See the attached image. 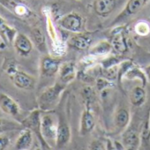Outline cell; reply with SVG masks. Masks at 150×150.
<instances>
[{"mask_svg": "<svg viewBox=\"0 0 150 150\" xmlns=\"http://www.w3.org/2000/svg\"><path fill=\"white\" fill-rule=\"evenodd\" d=\"M0 3L18 17L27 18L31 14L29 8L21 0H0Z\"/></svg>", "mask_w": 150, "mask_h": 150, "instance_id": "5b68a950", "label": "cell"}, {"mask_svg": "<svg viewBox=\"0 0 150 150\" xmlns=\"http://www.w3.org/2000/svg\"><path fill=\"white\" fill-rule=\"evenodd\" d=\"M58 122L59 120L52 114H45L41 117V133L50 146H56Z\"/></svg>", "mask_w": 150, "mask_h": 150, "instance_id": "7a4b0ae2", "label": "cell"}, {"mask_svg": "<svg viewBox=\"0 0 150 150\" xmlns=\"http://www.w3.org/2000/svg\"><path fill=\"white\" fill-rule=\"evenodd\" d=\"M130 121V113L126 109H119L115 115V125L119 129L125 128Z\"/></svg>", "mask_w": 150, "mask_h": 150, "instance_id": "ac0fdd59", "label": "cell"}, {"mask_svg": "<svg viewBox=\"0 0 150 150\" xmlns=\"http://www.w3.org/2000/svg\"><path fill=\"white\" fill-rule=\"evenodd\" d=\"M17 35L16 30L10 27L6 22H5L1 18H0V38L6 44L9 45L13 43V41Z\"/></svg>", "mask_w": 150, "mask_h": 150, "instance_id": "4fadbf2b", "label": "cell"}, {"mask_svg": "<svg viewBox=\"0 0 150 150\" xmlns=\"http://www.w3.org/2000/svg\"><path fill=\"white\" fill-rule=\"evenodd\" d=\"M149 125H150V120H149Z\"/></svg>", "mask_w": 150, "mask_h": 150, "instance_id": "1f68e13d", "label": "cell"}, {"mask_svg": "<svg viewBox=\"0 0 150 150\" xmlns=\"http://www.w3.org/2000/svg\"><path fill=\"white\" fill-rule=\"evenodd\" d=\"M146 73H147L148 79H149V81H150V65L146 67Z\"/></svg>", "mask_w": 150, "mask_h": 150, "instance_id": "f546056e", "label": "cell"}, {"mask_svg": "<svg viewBox=\"0 0 150 150\" xmlns=\"http://www.w3.org/2000/svg\"><path fill=\"white\" fill-rule=\"evenodd\" d=\"M59 25L66 31L71 33H80L82 31L83 20L80 14L76 13H71L62 17V19L59 21Z\"/></svg>", "mask_w": 150, "mask_h": 150, "instance_id": "3957f363", "label": "cell"}, {"mask_svg": "<svg viewBox=\"0 0 150 150\" xmlns=\"http://www.w3.org/2000/svg\"><path fill=\"white\" fill-rule=\"evenodd\" d=\"M70 139H71L70 126L63 118H59L57 133V139H56L57 148L60 149V148L64 147L69 143Z\"/></svg>", "mask_w": 150, "mask_h": 150, "instance_id": "ba28073f", "label": "cell"}, {"mask_svg": "<svg viewBox=\"0 0 150 150\" xmlns=\"http://www.w3.org/2000/svg\"><path fill=\"white\" fill-rule=\"evenodd\" d=\"M111 45H112L113 50H115L117 52H119V53H125L128 50L125 38L121 33L114 35L112 42H111Z\"/></svg>", "mask_w": 150, "mask_h": 150, "instance_id": "d6986e66", "label": "cell"}, {"mask_svg": "<svg viewBox=\"0 0 150 150\" xmlns=\"http://www.w3.org/2000/svg\"><path fill=\"white\" fill-rule=\"evenodd\" d=\"M146 100V91L141 87H135L130 93V102L133 106H140Z\"/></svg>", "mask_w": 150, "mask_h": 150, "instance_id": "e0dca14e", "label": "cell"}, {"mask_svg": "<svg viewBox=\"0 0 150 150\" xmlns=\"http://www.w3.org/2000/svg\"><path fill=\"white\" fill-rule=\"evenodd\" d=\"M59 79L60 81L64 84L71 81L76 75V66L72 62H66L64 64H61L59 71Z\"/></svg>", "mask_w": 150, "mask_h": 150, "instance_id": "8fae6325", "label": "cell"}, {"mask_svg": "<svg viewBox=\"0 0 150 150\" xmlns=\"http://www.w3.org/2000/svg\"><path fill=\"white\" fill-rule=\"evenodd\" d=\"M96 120L94 115L90 112L89 110H85L82 112L81 117V125H80V133L84 136L91 132L95 127Z\"/></svg>", "mask_w": 150, "mask_h": 150, "instance_id": "7c38bea8", "label": "cell"}, {"mask_svg": "<svg viewBox=\"0 0 150 150\" xmlns=\"http://www.w3.org/2000/svg\"><path fill=\"white\" fill-rule=\"evenodd\" d=\"M13 44L17 53L23 57L28 56L33 50L31 40L24 34H17Z\"/></svg>", "mask_w": 150, "mask_h": 150, "instance_id": "52a82bcc", "label": "cell"}, {"mask_svg": "<svg viewBox=\"0 0 150 150\" xmlns=\"http://www.w3.org/2000/svg\"><path fill=\"white\" fill-rule=\"evenodd\" d=\"M0 110L12 117L18 116L21 111L20 105L16 101L5 93H0Z\"/></svg>", "mask_w": 150, "mask_h": 150, "instance_id": "8992f818", "label": "cell"}, {"mask_svg": "<svg viewBox=\"0 0 150 150\" xmlns=\"http://www.w3.org/2000/svg\"><path fill=\"white\" fill-rule=\"evenodd\" d=\"M10 143V139L7 136H0V150H5Z\"/></svg>", "mask_w": 150, "mask_h": 150, "instance_id": "83f0119b", "label": "cell"}, {"mask_svg": "<svg viewBox=\"0 0 150 150\" xmlns=\"http://www.w3.org/2000/svg\"><path fill=\"white\" fill-rule=\"evenodd\" d=\"M33 144V133L28 128L23 129L15 141L14 147L16 150H28Z\"/></svg>", "mask_w": 150, "mask_h": 150, "instance_id": "30bf717a", "label": "cell"}, {"mask_svg": "<svg viewBox=\"0 0 150 150\" xmlns=\"http://www.w3.org/2000/svg\"><path fill=\"white\" fill-rule=\"evenodd\" d=\"M61 65V61L49 56L43 57L41 60V71L44 76H53L58 72Z\"/></svg>", "mask_w": 150, "mask_h": 150, "instance_id": "9c48e42d", "label": "cell"}, {"mask_svg": "<svg viewBox=\"0 0 150 150\" xmlns=\"http://www.w3.org/2000/svg\"><path fill=\"white\" fill-rule=\"evenodd\" d=\"M111 50H113V48L110 43L107 42H101L93 47V49L91 50V54L96 56H103L110 53Z\"/></svg>", "mask_w": 150, "mask_h": 150, "instance_id": "44dd1931", "label": "cell"}, {"mask_svg": "<svg viewBox=\"0 0 150 150\" xmlns=\"http://www.w3.org/2000/svg\"><path fill=\"white\" fill-rule=\"evenodd\" d=\"M32 35H33V39H34V42L36 45V47L38 48V50H40L42 52H43L46 49V44H45V37H44L43 34L42 33V31L38 28H35L33 30Z\"/></svg>", "mask_w": 150, "mask_h": 150, "instance_id": "603a6c76", "label": "cell"}, {"mask_svg": "<svg viewBox=\"0 0 150 150\" xmlns=\"http://www.w3.org/2000/svg\"><path fill=\"white\" fill-rule=\"evenodd\" d=\"M89 150H107V146L103 141L95 139L90 143Z\"/></svg>", "mask_w": 150, "mask_h": 150, "instance_id": "d4e9b609", "label": "cell"}, {"mask_svg": "<svg viewBox=\"0 0 150 150\" xmlns=\"http://www.w3.org/2000/svg\"><path fill=\"white\" fill-rule=\"evenodd\" d=\"M18 71L19 70H18V68H17V66H16V64L14 63H10V64H6V73L10 76V78L13 77Z\"/></svg>", "mask_w": 150, "mask_h": 150, "instance_id": "4316f807", "label": "cell"}, {"mask_svg": "<svg viewBox=\"0 0 150 150\" xmlns=\"http://www.w3.org/2000/svg\"><path fill=\"white\" fill-rule=\"evenodd\" d=\"M11 79L16 88L23 90H31L35 85V79L22 71H18Z\"/></svg>", "mask_w": 150, "mask_h": 150, "instance_id": "277c9868", "label": "cell"}, {"mask_svg": "<svg viewBox=\"0 0 150 150\" xmlns=\"http://www.w3.org/2000/svg\"><path fill=\"white\" fill-rule=\"evenodd\" d=\"M64 86L56 84L45 89L38 98V105L42 110L48 111L52 110L57 103L60 95L64 90Z\"/></svg>", "mask_w": 150, "mask_h": 150, "instance_id": "6da1fadb", "label": "cell"}, {"mask_svg": "<svg viewBox=\"0 0 150 150\" xmlns=\"http://www.w3.org/2000/svg\"><path fill=\"white\" fill-rule=\"evenodd\" d=\"M107 150H125L124 145L118 141H111L110 139L107 140Z\"/></svg>", "mask_w": 150, "mask_h": 150, "instance_id": "484cf974", "label": "cell"}, {"mask_svg": "<svg viewBox=\"0 0 150 150\" xmlns=\"http://www.w3.org/2000/svg\"><path fill=\"white\" fill-rule=\"evenodd\" d=\"M116 6V0H96L94 3L95 12L101 16L110 13Z\"/></svg>", "mask_w": 150, "mask_h": 150, "instance_id": "5bb4252c", "label": "cell"}, {"mask_svg": "<svg viewBox=\"0 0 150 150\" xmlns=\"http://www.w3.org/2000/svg\"><path fill=\"white\" fill-rule=\"evenodd\" d=\"M91 42L92 40L89 36L78 35H74L70 38L69 44L77 50H87L90 46Z\"/></svg>", "mask_w": 150, "mask_h": 150, "instance_id": "9a60e30c", "label": "cell"}, {"mask_svg": "<svg viewBox=\"0 0 150 150\" xmlns=\"http://www.w3.org/2000/svg\"><path fill=\"white\" fill-rule=\"evenodd\" d=\"M139 136L134 131H127L123 136V143L127 147L137 148L139 145Z\"/></svg>", "mask_w": 150, "mask_h": 150, "instance_id": "ffe728a7", "label": "cell"}, {"mask_svg": "<svg viewBox=\"0 0 150 150\" xmlns=\"http://www.w3.org/2000/svg\"><path fill=\"white\" fill-rule=\"evenodd\" d=\"M146 1L147 0H129L123 14L125 16H132L138 13L145 6Z\"/></svg>", "mask_w": 150, "mask_h": 150, "instance_id": "2e32d148", "label": "cell"}, {"mask_svg": "<svg viewBox=\"0 0 150 150\" xmlns=\"http://www.w3.org/2000/svg\"><path fill=\"white\" fill-rule=\"evenodd\" d=\"M134 29H135V32L139 35H141V36L147 35L149 34V32H150L149 25L146 22H144V21H140V22L137 23Z\"/></svg>", "mask_w": 150, "mask_h": 150, "instance_id": "cb8c5ba5", "label": "cell"}, {"mask_svg": "<svg viewBox=\"0 0 150 150\" xmlns=\"http://www.w3.org/2000/svg\"><path fill=\"white\" fill-rule=\"evenodd\" d=\"M137 148H135V147H127L126 149H125V150H136Z\"/></svg>", "mask_w": 150, "mask_h": 150, "instance_id": "4dcf8cb0", "label": "cell"}, {"mask_svg": "<svg viewBox=\"0 0 150 150\" xmlns=\"http://www.w3.org/2000/svg\"><path fill=\"white\" fill-rule=\"evenodd\" d=\"M21 127V125L13 120H8L5 118H0V133L18 130Z\"/></svg>", "mask_w": 150, "mask_h": 150, "instance_id": "7402d4cb", "label": "cell"}, {"mask_svg": "<svg viewBox=\"0 0 150 150\" xmlns=\"http://www.w3.org/2000/svg\"><path fill=\"white\" fill-rule=\"evenodd\" d=\"M97 88H98V89L99 90H103L104 88H106L107 87V85H108V81H106V80H104V79H99L98 81H97Z\"/></svg>", "mask_w": 150, "mask_h": 150, "instance_id": "f1b7e54d", "label": "cell"}]
</instances>
